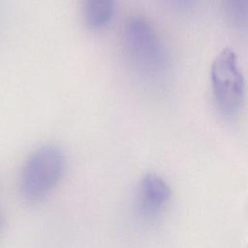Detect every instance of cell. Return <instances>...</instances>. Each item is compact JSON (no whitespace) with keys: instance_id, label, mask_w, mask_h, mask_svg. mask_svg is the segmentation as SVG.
I'll return each instance as SVG.
<instances>
[{"instance_id":"obj_6","label":"cell","mask_w":248,"mask_h":248,"mask_svg":"<svg viewBox=\"0 0 248 248\" xmlns=\"http://www.w3.org/2000/svg\"><path fill=\"white\" fill-rule=\"evenodd\" d=\"M230 16L237 23L248 22V0H223Z\"/></svg>"},{"instance_id":"obj_2","label":"cell","mask_w":248,"mask_h":248,"mask_svg":"<svg viewBox=\"0 0 248 248\" xmlns=\"http://www.w3.org/2000/svg\"><path fill=\"white\" fill-rule=\"evenodd\" d=\"M65 164V156L56 146L47 145L36 150L22 170L20 186L23 197L36 201L47 194L61 179Z\"/></svg>"},{"instance_id":"obj_1","label":"cell","mask_w":248,"mask_h":248,"mask_svg":"<svg viewBox=\"0 0 248 248\" xmlns=\"http://www.w3.org/2000/svg\"><path fill=\"white\" fill-rule=\"evenodd\" d=\"M122 49L129 65L140 74L151 75L162 69V46L152 26L142 18H133L125 25Z\"/></svg>"},{"instance_id":"obj_5","label":"cell","mask_w":248,"mask_h":248,"mask_svg":"<svg viewBox=\"0 0 248 248\" xmlns=\"http://www.w3.org/2000/svg\"><path fill=\"white\" fill-rule=\"evenodd\" d=\"M114 0H84L83 14L87 26L98 30L105 27L113 13Z\"/></svg>"},{"instance_id":"obj_7","label":"cell","mask_w":248,"mask_h":248,"mask_svg":"<svg viewBox=\"0 0 248 248\" xmlns=\"http://www.w3.org/2000/svg\"><path fill=\"white\" fill-rule=\"evenodd\" d=\"M2 222H3V217H2V214L0 213V227L2 226Z\"/></svg>"},{"instance_id":"obj_4","label":"cell","mask_w":248,"mask_h":248,"mask_svg":"<svg viewBox=\"0 0 248 248\" xmlns=\"http://www.w3.org/2000/svg\"><path fill=\"white\" fill-rule=\"evenodd\" d=\"M169 185L158 175L146 174L140 185V202L142 209L148 214L160 212L170 199Z\"/></svg>"},{"instance_id":"obj_3","label":"cell","mask_w":248,"mask_h":248,"mask_svg":"<svg viewBox=\"0 0 248 248\" xmlns=\"http://www.w3.org/2000/svg\"><path fill=\"white\" fill-rule=\"evenodd\" d=\"M213 94L219 109L226 115L234 114L244 99V79L238 69L235 53L223 49L211 67Z\"/></svg>"}]
</instances>
